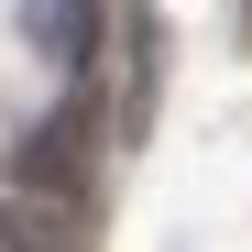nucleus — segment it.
<instances>
[{
  "mask_svg": "<svg viewBox=\"0 0 252 252\" xmlns=\"http://www.w3.org/2000/svg\"><path fill=\"white\" fill-rule=\"evenodd\" d=\"M99 154H110V110H99V77H77V88L11 143V197H33V208H77V220H88Z\"/></svg>",
  "mask_w": 252,
  "mask_h": 252,
  "instance_id": "1",
  "label": "nucleus"
},
{
  "mask_svg": "<svg viewBox=\"0 0 252 252\" xmlns=\"http://www.w3.org/2000/svg\"><path fill=\"white\" fill-rule=\"evenodd\" d=\"M22 44L66 77H88L99 66V0H22Z\"/></svg>",
  "mask_w": 252,
  "mask_h": 252,
  "instance_id": "2",
  "label": "nucleus"
},
{
  "mask_svg": "<svg viewBox=\"0 0 252 252\" xmlns=\"http://www.w3.org/2000/svg\"><path fill=\"white\" fill-rule=\"evenodd\" d=\"M154 88H164V22L143 11V0H132V11H121V132H154Z\"/></svg>",
  "mask_w": 252,
  "mask_h": 252,
  "instance_id": "3",
  "label": "nucleus"
},
{
  "mask_svg": "<svg viewBox=\"0 0 252 252\" xmlns=\"http://www.w3.org/2000/svg\"><path fill=\"white\" fill-rule=\"evenodd\" d=\"M0 252H88V220L77 208H33L0 187Z\"/></svg>",
  "mask_w": 252,
  "mask_h": 252,
  "instance_id": "4",
  "label": "nucleus"
}]
</instances>
